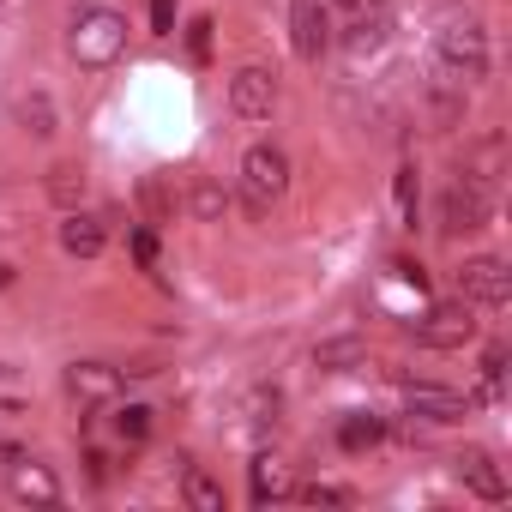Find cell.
Listing matches in <instances>:
<instances>
[{
  "mask_svg": "<svg viewBox=\"0 0 512 512\" xmlns=\"http://www.w3.org/2000/svg\"><path fill=\"white\" fill-rule=\"evenodd\" d=\"M67 49L79 67H115L127 49V19L115 7H79L67 19Z\"/></svg>",
  "mask_w": 512,
  "mask_h": 512,
  "instance_id": "cell-1",
  "label": "cell"
},
{
  "mask_svg": "<svg viewBox=\"0 0 512 512\" xmlns=\"http://www.w3.org/2000/svg\"><path fill=\"white\" fill-rule=\"evenodd\" d=\"M434 61H440V79L446 85H482L488 79V31L476 19H452L434 43Z\"/></svg>",
  "mask_w": 512,
  "mask_h": 512,
  "instance_id": "cell-2",
  "label": "cell"
},
{
  "mask_svg": "<svg viewBox=\"0 0 512 512\" xmlns=\"http://www.w3.org/2000/svg\"><path fill=\"white\" fill-rule=\"evenodd\" d=\"M290 193V157L278 145H253L241 157V205L247 217H272V205Z\"/></svg>",
  "mask_w": 512,
  "mask_h": 512,
  "instance_id": "cell-3",
  "label": "cell"
},
{
  "mask_svg": "<svg viewBox=\"0 0 512 512\" xmlns=\"http://www.w3.org/2000/svg\"><path fill=\"white\" fill-rule=\"evenodd\" d=\"M488 217H494V193H488V181L458 175V181L440 193V235H446V241H464V235L488 229Z\"/></svg>",
  "mask_w": 512,
  "mask_h": 512,
  "instance_id": "cell-4",
  "label": "cell"
},
{
  "mask_svg": "<svg viewBox=\"0 0 512 512\" xmlns=\"http://www.w3.org/2000/svg\"><path fill=\"white\" fill-rule=\"evenodd\" d=\"M476 338V308L458 296V302H440V308H428L422 320H416V344L422 350H464Z\"/></svg>",
  "mask_w": 512,
  "mask_h": 512,
  "instance_id": "cell-5",
  "label": "cell"
},
{
  "mask_svg": "<svg viewBox=\"0 0 512 512\" xmlns=\"http://www.w3.org/2000/svg\"><path fill=\"white\" fill-rule=\"evenodd\" d=\"M398 392H404V410L422 416V422H434V428H452V422H464L476 410L470 398H458L452 386H434V380H404Z\"/></svg>",
  "mask_w": 512,
  "mask_h": 512,
  "instance_id": "cell-6",
  "label": "cell"
},
{
  "mask_svg": "<svg viewBox=\"0 0 512 512\" xmlns=\"http://www.w3.org/2000/svg\"><path fill=\"white\" fill-rule=\"evenodd\" d=\"M458 290H464L470 308H506V302H512V272H506V260L482 253V260H464Z\"/></svg>",
  "mask_w": 512,
  "mask_h": 512,
  "instance_id": "cell-7",
  "label": "cell"
},
{
  "mask_svg": "<svg viewBox=\"0 0 512 512\" xmlns=\"http://www.w3.org/2000/svg\"><path fill=\"white\" fill-rule=\"evenodd\" d=\"M229 109H235L241 121H266V115L278 109V73H272V67H241V73L229 79Z\"/></svg>",
  "mask_w": 512,
  "mask_h": 512,
  "instance_id": "cell-8",
  "label": "cell"
},
{
  "mask_svg": "<svg viewBox=\"0 0 512 512\" xmlns=\"http://www.w3.org/2000/svg\"><path fill=\"white\" fill-rule=\"evenodd\" d=\"M7 494H13L19 506H61V476L25 452L19 464H7Z\"/></svg>",
  "mask_w": 512,
  "mask_h": 512,
  "instance_id": "cell-9",
  "label": "cell"
},
{
  "mask_svg": "<svg viewBox=\"0 0 512 512\" xmlns=\"http://www.w3.org/2000/svg\"><path fill=\"white\" fill-rule=\"evenodd\" d=\"M452 470H458V482L476 494V500H488V506H500L512 488H506V476H500V464H494V452H482V446H464L458 458H452Z\"/></svg>",
  "mask_w": 512,
  "mask_h": 512,
  "instance_id": "cell-10",
  "label": "cell"
},
{
  "mask_svg": "<svg viewBox=\"0 0 512 512\" xmlns=\"http://www.w3.org/2000/svg\"><path fill=\"white\" fill-rule=\"evenodd\" d=\"M290 43L302 61H320L332 49V13L320 7V0H296L290 7Z\"/></svg>",
  "mask_w": 512,
  "mask_h": 512,
  "instance_id": "cell-11",
  "label": "cell"
},
{
  "mask_svg": "<svg viewBox=\"0 0 512 512\" xmlns=\"http://www.w3.org/2000/svg\"><path fill=\"white\" fill-rule=\"evenodd\" d=\"M67 392L79 404H115L121 398V368H109V362H73L67 368Z\"/></svg>",
  "mask_w": 512,
  "mask_h": 512,
  "instance_id": "cell-12",
  "label": "cell"
},
{
  "mask_svg": "<svg viewBox=\"0 0 512 512\" xmlns=\"http://www.w3.org/2000/svg\"><path fill=\"white\" fill-rule=\"evenodd\" d=\"M61 247L73 253V260H97V253L109 247V229H103V217L67 211V223H61Z\"/></svg>",
  "mask_w": 512,
  "mask_h": 512,
  "instance_id": "cell-13",
  "label": "cell"
},
{
  "mask_svg": "<svg viewBox=\"0 0 512 512\" xmlns=\"http://www.w3.org/2000/svg\"><path fill=\"white\" fill-rule=\"evenodd\" d=\"M187 464V458H181ZM181 500L193 506V512H223V482L205 470V464H187L181 470Z\"/></svg>",
  "mask_w": 512,
  "mask_h": 512,
  "instance_id": "cell-14",
  "label": "cell"
},
{
  "mask_svg": "<svg viewBox=\"0 0 512 512\" xmlns=\"http://www.w3.org/2000/svg\"><path fill=\"white\" fill-rule=\"evenodd\" d=\"M314 368H326V374L368 368V344L362 338H326V344H314Z\"/></svg>",
  "mask_w": 512,
  "mask_h": 512,
  "instance_id": "cell-15",
  "label": "cell"
},
{
  "mask_svg": "<svg viewBox=\"0 0 512 512\" xmlns=\"http://www.w3.org/2000/svg\"><path fill=\"white\" fill-rule=\"evenodd\" d=\"M380 440H386V422H380L374 410H350V416L338 422V446H344V452H374Z\"/></svg>",
  "mask_w": 512,
  "mask_h": 512,
  "instance_id": "cell-16",
  "label": "cell"
},
{
  "mask_svg": "<svg viewBox=\"0 0 512 512\" xmlns=\"http://www.w3.org/2000/svg\"><path fill=\"white\" fill-rule=\"evenodd\" d=\"M247 494H253V506H272V500H284V494H290V476H284V464H272V458H253V464H247Z\"/></svg>",
  "mask_w": 512,
  "mask_h": 512,
  "instance_id": "cell-17",
  "label": "cell"
},
{
  "mask_svg": "<svg viewBox=\"0 0 512 512\" xmlns=\"http://www.w3.org/2000/svg\"><path fill=\"white\" fill-rule=\"evenodd\" d=\"M49 199H55L61 211H79V199H85V169H79V163H55V169H49Z\"/></svg>",
  "mask_w": 512,
  "mask_h": 512,
  "instance_id": "cell-18",
  "label": "cell"
},
{
  "mask_svg": "<svg viewBox=\"0 0 512 512\" xmlns=\"http://www.w3.org/2000/svg\"><path fill=\"white\" fill-rule=\"evenodd\" d=\"M151 428H157V410H151V404H127V410H115V434H121V446H145Z\"/></svg>",
  "mask_w": 512,
  "mask_h": 512,
  "instance_id": "cell-19",
  "label": "cell"
},
{
  "mask_svg": "<svg viewBox=\"0 0 512 512\" xmlns=\"http://www.w3.org/2000/svg\"><path fill=\"white\" fill-rule=\"evenodd\" d=\"M392 199H398V217L416 229V211H422V181H416V163H404V169L392 175Z\"/></svg>",
  "mask_w": 512,
  "mask_h": 512,
  "instance_id": "cell-20",
  "label": "cell"
},
{
  "mask_svg": "<svg viewBox=\"0 0 512 512\" xmlns=\"http://www.w3.org/2000/svg\"><path fill=\"white\" fill-rule=\"evenodd\" d=\"M139 205H145V223L157 229V223H169V211H175V199H169V187L157 181V175H145L139 181Z\"/></svg>",
  "mask_w": 512,
  "mask_h": 512,
  "instance_id": "cell-21",
  "label": "cell"
},
{
  "mask_svg": "<svg viewBox=\"0 0 512 512\" xmlns=\"http://www.w3.org/2000/svg\"><path fill=\"white\" fill-rule=\"evenodd\" d=\"M302 506H356V494L350 488H332V482H302V488H290Z\"/></svg>",
  "mask_w": 512,
  "mask_h": 512,
  "instance_id": "cell-22",
  "label": "cell"
},
{
  "mask_svg": "<svg viewBox=\"0 0 512 512\" xmlns=\"http://www.w3.org/2000/svg\"><path fill=\"white\" fill-rule=\"evenodd\" d=\"M187 205H193V217H205V223H217L229 199H223V187H217V181H193V199H187Z\"/></svg>",
  "mask_w": 512,
  "mask_h": 512,
  "instance_id": "cell-23",
  "label": "cell"
},
{
  "mask_svg": "<svg viewBox=\"0 0 512 512\" xmlns=\"http://www.w3.org/2000/svg\"><path fill=\"white\" fill-rule=\"evenodd\" d=\"M133 260H139V272H157V229L151 223L133 229Z\"/></svg>",
  "mask_w": 512,
  "mask_h": 512,
  "instance_id": "cell-24",
  "label": "cell"
},
{
  "mask_svg": "<svg viewBox=\"0 0 512 512\" xmlns=\"http://www.w3.org/2000/svg\"><path fill=\"white\" fill-rule=\"evenodd\" d=\"M25 127H31V133H55V109H49V97H25Z\"/></svg>",
  "mask_w": 512,
  "mask_h": 512,
  "instance_id": "cell-25",
  "label": "cell"
},
{
  "mask_svg": "<svg viewBox=\"0 0 512 512\" xmlns=\"http://www.w3.org/2000/svg\"><path fill=\"white\" fill-rule=\"evenodd\" d=\"M187 49H193V61L211 55V19H193V25H187Z\"/></svg>",
  "mask_w": 512,
  "mask_h": 512,
  "instance_id": "cell-26",
  "label": "cell"
},
{
  "mask_svg": "<svg viewBox=\"0 0 512 512\" xmlns=\"http://www.w3.org/2000/svg\"><path fill=\"white\" fill-rule=\"evenodd\" d=\"M151 31H157V37L175 31V0H151Z\"/></svg>",
  "mask_w": 512,
  "mask_h": 512,
  "instance_id": "cell-27",
  "label": "cell"
},
{
  "mask_svg": "<svg viewBox=\"0 0 512 512\" xmlns=\"http://www.w3.org/2000/svg\"><path fill=\"white\" fill-rule=\"evenodd\" d=\"M338 13H350V19H380L386 0H338Z\"/></svg>",
  "mask_w": 512,
  "mask_h": 512,
  "instance_id": "cell-28",
  "label": "cell"
},
{
  "mask_svg": "<svg viewBox=\"0 0 512 512\" xmlns=\"http://www.w3.org/2000/svg\"><path fill=\"white\" fill-rule=\"evenodd\" d=\"M85 470H91V482H97V488H103V482H109V458H103V452H97V446H91V452H85Z\"/></svg>",
  "mask_w": 512,
  "mask_h": 512,
  "instance_id": "cell-29",
  "label": "cell"
},
{
  "mask_svg": "<svg viewBox=\"0 0 512 512\" xmlns=\"http://www.w3.org/2000/svg\"><path fill=\"white\" fill-rule=\"evenodd\" d=\"M25 458V446H13V440H0V464H19Z\"/></svg>",
  "mask_w": 512,
  "mask_h": 512,
  "instance_id": "cell-30",
  "label": "cell"
},
{
  "mask_svg": "<svg viewBox=\"0 0 512 512\" xmlns=\"http://www.w3.org/2000/svg\"><path fill=\"white\" fill-rule=\"evenodd\" d=\"M7 284H13V272H7V266H0V290H7Z\"/></svg>",
  "mask_w": 512,
  "mask_h": 512,
  "instance_id": "cell-31",
  "label": "cell"
},
{
  "mask_svg": "<svg viewBox=\"0 0 512 512\" xmlns=\"http://www.w3.org/2000/svg\"><path fill=\"white\" fill-rule=\"evenodd\" d=\"M0 374H7V368H0Z\"/></svg>",
  "mask_w": 512,
  "mask_h": 512,
  "instance_id": "cell-32",
  "label": "cell"
}]
</instances>
